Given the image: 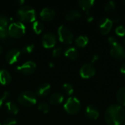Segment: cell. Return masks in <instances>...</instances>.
Returning a JSON list of instances; mask_svg holds the SVG:
<instances>
[{
    "mask_svg": "<svg viewBox=\"0 0 125 125\" xmlns=\"http://www.w3.org/2000/svg\"><path fill=\"white\" fill-rule=\"evenodd\" d=\"M50 91H51V85L49 83H45L38 86L37 89V94L39 96L45 97L50 92Z\"/></svg>",
    "mask_w": 125,
    "mask_h": 125,
    "instance_id": "e0dca14e",
    "label": "cell"
},
{
    "mask_svg": "<svg viewBox=\"0 0 125 125\" xmlns=\"http://www.w3.org/2000/svg\"></svg>",
    "mask_w": 125,
    "mask_h": 125,
    "instance_id": "ee69618b",
    "label": "cell"
},
{
    "mask_svg": "<svg viewBox=\"0 0 125 125\" xmlns=\"http://www.w3.org/2000/svg\"><path fill=\"white\" fill-rule=\"evenodd\" d=\"M18 18L23 22H34L36 18L35 10L30 5H22L17 12Z\"/></svg>",
    "mask_w": 125,
    "mask_h": 125,
    "instance_id": "7a4b0ae2",
    "label": "cell"
},
{
    "mask_svg": "<svg viewBox=\"0 0 125 125\" xmlns=\"http://www.w3.org/2000/svg\"></svg>",
    "mask_w": 125,
    "mask_h": 125,
    "instance_id": "f6af8a7d",
    "label": "cell"
},
{
    "mask_svg": "<svg viewBox=\"0 0 125 125\" xmlns=\"http://www.w3.org/2000/svg\"><path fill=\"white\" fill-rule=\"evenodd\" d=\"M108 40L109 43H110L112 46L118 43V40H117V39H116L114 36H110V37H108Z\"/></svg>",
    "mask_w": 125,
    "mask_h": 125,
    "instance_id": "e575fe53",
    "label": "cell"
},
{
    "mask_svg": "<svg viewBox=\"0 0 125 125\" xmlns=\"http://www.w3.org/2000/svg\"><path fill=\"white\" fill-rule=\"evenodd\" d=\"M86 19L88 22H92L94 19V17L92 15V14L89 12V11H87L86 12Z\"/></svg>",
    "mask_w": 125,
    "mask_h": 125,
    "instance_id": "d590c367",
    "label": "cell"
},
{
    "mask_svg": "<svg viewBox=\"0 0 125 125\" xmlns=\"http://www.w3.org/2000/svg\"><path fill=\"white\" fill-rule=\"evenodd\" d=\"M81 16V13L77 10H72L66 14V19L68 21H73L78 18Z\"/></svg>",
    "mask_w": 125,
    "mask_h": 125,
    "instance_id": "603a6c76",
    "label": "cell"
},
{
    "mask_svg": "<svg viewBox=\"0 0 125 125\" xmlns=\"http://www.w3.org/2000/svg\"><path fill=\"white\" fill-rule=\"evenodd\" d=\"M120 21H121V18H119V17H116V18H114V20H112L113 23H114V22L118 23V22H119Z\"/></svg>",
    "mask_w": 125,
    "mask_h": 125,
    "instance_id": "f35d334b",
    "label": "cell"
},
{
    "mask_svg": "<svg viewBox=\"0 0 125 125\" xmlns=\"http://www.w3.org/2000/svg\"><path fill=\"white\" fill-rule=\"evenodd\" d=\"M99 59V56L97 54V53H94L92 55V62H94L96 61H97Z\"/></svg>",
    "mask_w": 125,
    "mask_h": 125,
    "instance_id": "8d00e7d4",
    "label": "cell"
},
{
    "mask_svg": "<svg viewBox=\"0 0 125 125\" xmlns=\"http://www.w3.org/2000/svg\"><path fill=\"white\" fill-rule=\"evenodd\" d=\"M8 34L12 38H19L26 33V26L22 22H12L8 27Z\"/></svg>",
    "mask_w": 125,
    "mask_h": 125,
    "instance_id": "277c9868",
    "label": "cell"
},
{
    "mask_svg": "<svg viewBox=\"0 0 125 125\" xmlns=\"http://www.w3.org/2000/svg\"><path fill=\"white\" fill-rule=\"evenodd\" d=\"M111 55L118 59L123 60L125 59V48L120 43H117L112 46L111 49Z\"/></svg>",
    "mask_w": 125,
    "mask_h": 125,
    "instance_id": "9c48e42d",
    "label": "cell"
},
{
    "mask_svg": "<svg viewBox=\"0 0 125 125\" xmlns=\"http://www.w3.org/2000/svg\"><path fill=\"white\" fill-rule=\"evenodd\" d=\"M16 71L24 74V75H31L36 70V64L32 61H27L25 63L22 64L20 66L16 67Z\"/></svg>",
    "mask_w": 125,
    "mask_h": 125,
    "instance_id": "52a82bcc",
    "label": "cell"
},
{
    "mask_svg": "<svg viewBox=\"0 0 125 125\" xmlns=\"http://www.w3.org/2000/svg\"><path fill=\"white\" fill-rule=\"evenodd\" d=\"M62 53V48L61 47H56L53 49L52 55L53 57H59L61 56Z\"/></svg>",
    "mask_w": 125,
    "mask_h": 125,
    "instance_id": "d6a6232c",
    "label": "cell"
},
{
    "mask_svg": "<svg viewBox=\"0 0 125 125\" xmlns=\"http://www.w3.org/2000/svg\"><path fill=\"white\" fill-rule=\"evenodd\" d=\"M18 101L23 106H32L37 102V97L32 91H24L18 95Z\"/></svg>",
    "mask_w": 125,
    "mask_h": 125,
    "instance_id": "3957f363",
    "label": "cell"
},
{
    "mask_svg": "<svg viewBox=\"0 0 125 125\" xmlns=\"http://www.w3.org/2000/svg\"><path fill=\"white\" fill-rule=\"evenodd\" d=\"M64 55L70 59H75L78 56V51L75 47H70L64 51Z\"/></svg>",
    "mask_w": 125,
    "mask_h": 125,
    "instance_id": "d6986e66",
    "label": "cell"
},
{
    "mask_svg": "<svg viewBox=\"0 0 125 125\" xmlns=\"http://www.w3.org/2000/svg\"><path fill=\"white\" fill-rule=\"evenodd\" d=\"M105 119L109 125H121L125 120V111L119 105H111L105 114Z\"/></svg>",
    "mask_w": 125,
    "mask_h": 125,
    "instance_id": "6da1fadb",
    "label": "cell"
},
{
    "mask_svg": "<svg viewBox=\"0 0 125 125\" xmlns=\"http://www.w3.org/2000/svg\"><path fill=\"white\" fill-rule=\"evenodd\" d=\"M62 89L67 95H71L74 92V89H73V85L69 83H64L62 86Z\"/></svg>",
    "mask_w": 125,
    "mask_h": 125,
    "instance_id": "484cf974",
    "label": "cell"
},
{
    "mask_svg": "<svg viewBox=\"0 0 125 125\" xmlns=\"http://www.w3.org/2000/svg\"></svg>",
    "mask_w": 125,
    "mask_h": 125,
    "instance_id": "7bdbcfd3",
    "label": "cell"
},
{
    "mask_svg": "<svg viewBox=\"0 0 125 125\" xmlns=\"http://www.w3.org/2000/svg\"><path fill=\"white\" fill-rule=\"evenodd\" d=\"M113 21L111 19L107 17H103L99 21V29L103 34H107L110 32L113 27Z\"/></svg>",
    "mask_w": 125,
    "mask_h": 125,
    "instance_id": "ba28073f",
    "label": "cell"
},
{
    "mask_svg": "<svg viewBox=\"0 0 125 125\" xmlns=\"http://www.w3.org/2000/svg\"><path fill=\"white\" fill-rule=\"evenodd\" d=\"M8 36H9V34H8V31H7V28L0 26V40H1L3 41Z\"/></svg>",
    "mask_w": 125,
    "mask_h": 125,
    "instance_id": "f1b7e54d",
    "label": "cell"
},
{
    "mask_svg": "<svg viewBox=\"0 0 125 125\" xmlns=\"http://www.w3.org/2000/svg\"><path fill=\"white\" fill-rule=\"evenodd\" d=\"M64 108L68 114H75L81 110V102L77 97H70L66 100Z\"/></svg>",
    "mask_w": 125,
    "mask_h": 125,
    "instance_id": "5b68a950",
    "label": "cell"
},
{
    "mask_svg": "<svg viewBox=\"0 0 125 125\" xmlns=\"http://www.w3.org/2000/svg\"><path fill=\"white\" fill-rule=\"evenodd\" d=\"M80 75L83 78H90L93 77L96 73V70L94 67L91 64H83L79 71Z\"/></svg>",
    "mask_w": 125,
    "mask_h": 125,
    "instance_id": "30bf717a",
    "label": "cell"
},
{
    "mask_svg": "<svg viewBox=\"0 0 125 125\" xmlns=\"http://www.w3.org/2000/svg\"><path fill=\"white\" fill-rule=\"evenodd\" d=\"M64 101V96L59 92H54L52 94L49 98V102L51 105H56L61 104Z\"/></svg>",
    "mask_w": 125,
    "mask_h": 125,
    "instance_id": "2e32d148",
    "label": "cell"
},
{
    "mask_svg": "<svg viewBox=\"0 0 125 125\" xmlns=\"http://www.w3.org/2000/svg\"><path fill=\"white\" fill-rule=\"evenodd\" d=\"M42 42L45 48H51L55 46L56 42V38L53 34L48 32L43 35Z\"/></svg>",
    "mask_w": 125,
    "mask_h": 125,
    "instance_id": "8fae6325",
    "label": "cell"
},
{
    "mask_svg": "<svg viewBox=\"0 0 125 125\" xmlns=\"http://www.w3.org/2000/svg\"><path fill=\"white\" fill-rule=\"evenodd\" d=\"M56 15V12L53 9L50 7H44L40 12V18L44 21H49L52 20Z\"/></svg>",
    "mask_w": 125,
    "mask_h": 125,
    "instance_id": "5bb4252c",
    "label": "cell"
},
{
    "mask_svg": "<svg viewBox=\"0 0 125 125\" xmlns=\"http://www.w3.org/2000/svg\"><path fill=\"white\" fill-rule=\"evenodd\" d=\"M9 96H10V93H9L8 92H4L2 97H0V108L1 107V105H2V104H3V103H4V101L5 100H7V99L9 97Z\"/></svg>",
    "mask_w": 125,
    "mask_h": 125,
    "instance_id": "836d02e7",
    "label": "cell"
},
{
    "mask_svg": "<svg viewBox=\"0 0 125 125\" xmlns=\"http://www.w3.org/2000/svg\"><path fill=\"white\" fill-rule=\"evenodd\" d=\"M9 23V18L3 14H0V26L7 28Z\"/></svg>",
    "mask_w": 125,
    "mask_h": 125,
    "instance_id": "4316f807",
    "label": "cell"
},
{
    "mask_svg": "<svg viewBox=\"0 0 125 125\" xmlns=\"http://www.w3.org/2000/svg\"><path fill=\"white\" fill-rule=\"evenodd\" d=\"M21 56V51L17 48H12L10 49L6 54V61L8 64H12L18 62L19 57Z\"/></svg>",
    "mask_w": 125,
    "mask_h": 125,
    "instance_id": "7c38bea8",
    "label": "cell"
},
{
    "mask_svg": "<svg viewBox=\"0 0 125 125\" xmlns=\"http://www.w3.org/2000/svg\"><path fill=\"white\" fill-rule=\"evenodd\" d=\"M58 36L60 42L64 44H70L73 40V33L67 26L62 25L58 29Z\"/></svg>",
    "mask_w": 125,
    "mask_h": 125,
    "instance_id": "8992f818",
    "label": "cell"
},
{
    "mask_svg": "<svg viewBox=\"0 0 125 125\" xmlns=\"http://www.w3.org/2000/svg\"><path fill=\"white\" fill-rule=\"evenodd\" d=\"M32 28L36 34H40L44 30V25L42 22L39 21H36L33 23Z\"/></svg>",
    "mask_w": 125,
    "mask_h": 125,
    "instance_id": "cb8c5ba5",
    "label": "cell"
},
{
    "mask_svg": "<svg viewBox=\"0 0 125 125\" xmlns=\"http://www.w3.org/2000/svg\"><path fill=\"white\" fill-rule=\"evenodd\" d=\"M85 114L89 119H90L92 120H96L98 119V117L100 116V112H99L98 108L95 105H89L86 108Z\"/></svg>",
    "mask_w": 125,
    "mask_h": 125,
    "instance_id": "4fadbf2b",
    "label": "cell"
},
{
    "mask_svg": "<svg viewBox=\"0 0 125 125\" xmlns=\"http://www.w3.org/2000/svg\"><path fill=\"white\" fill-rule=\"evenodd\" d=\"M34 49V44H29V45H25L23 49H22V51L25 53H31Z\"/></svg>",
    "mask_w": 125,
    "mask_h": 125,
    "instance_id": "4dcf8cb0",
    "label": "cell"
},
{
    "mask_svg": "<svg viewBox=\"0 0 125 125\" xmlns=\"http://www.w3.org/2000/svg\"><path fill=\"white\" fill-rule=\"evenodd\" d=\"M124 44H125V40H124Z\"/></svg>",
    "mask_w": 125,
    "mask_h": 125,
    "instance_id": "b9f144b4",
    "label": "cell"
},
{
    "mask_svg": "<svg viewBox=\"0 0 125 125\" xmlns=\"http://www.w3.org/2000/svg\"><path fill=\"white\" fill-rule=\"evenodd\" d=\"M1 46H0V53H1Z\"/></svg>",
    "mask_w": 125,
    "mask_h": 125,
    "instance_id": "60d3db41",
    "label": "cell"
},
{
    "mask_svg": "<svg viewBox=\"0 0 125 125\" xmlns=\"http://www.w3.org/2000/svg\"><path fill=\"white\" fill-rule=\"evenodd\" d=\"M120 71H121L122 74H123V75H125V63H124V64L122 65V67H121V68H120Z\"/></svg>",
    "mask_w": 125,
    "mask_h": 125,
    "instance_id": "74e56055",
    "label": "cell"
},
{
    "mask_svg": "<svg viewBox=\"0 0 125 125\" xmlns=\"http://www.w3.org/2000/svg\"><path fill=\"white\" fill-rule=\"evenodd\" d=\"M38 109L40 111H41L42 112H43L44 114H46V113H48L49 111L50 108H49V105H48V104L47 103L42 102V103H39V105H38Z\"/></svg>",
    "mask_w": 125,
    "mask_h": 125,
    "instance_id": "83f0119b",
    "label": "cell"
},
{
    "mask_svg": "<svg viewBox=\"0 0 125 125\" xmlns=\"http://www.w3.org/2000/svg\"><path fill=\"white\" fill-rule=\"evenodd\" d=\"M115 32L118 36L120 37H124L125 35V28L123 26H118L116 29H115Z\"/></svg>",
    "mask_w": 125,
    "mask_h": 125,
    "instance_id": "f546056e",
    "label": "cell"
},
{
    "mask_svg": "<svg viewBox=\"0 0 125 125\" xmlns=\"http://www.w3.org/2000/svg\"><path fill=\"white\" fill-rule=\"evenodd\" d=\"M5 108H7V111H8L9 114H16L18 112V108L17 105L12 102V101H7L5 103Z\"/></svg>",
    "mask_w": 125,
    "mask_h": 125,
    "instance_id": "ffe728a7",
    "label": "cell"
},
{
    "mask_svg": "<svg viewBox=\"0 0 125 125\" xmlns=\"http://www.w3.org/2000/svg\"><path fill=\"white\" fill-rule=\"evenodd\" d=\"M12 81V77L10 73L6 70H0V83L1 85H7Z\"/></svg>",
    "mask_w": 125,
    "mask_h": 125,
    "instance_id": "9a60e30c",
    "label": "cell"
},
{
    "mask_svg": "<svg viewBox=\"0 0 125 125\" xmlns=\"http://www.w3.org/2000/svg\"><path fill=\"white\" fill-rule=\"evenodd\" d=\"M78 5L80 6V7L87 12V11H89V9L94 5V4L95 3V1L94 0H80L78 1Z\"/></svg>",
    "mask_w": 125,
    "mask_h": 125,
    "instance_id": "ac0fdd59",
    "label": "cell"
},
{
    "mask_svg": "<svg viewBox=\"0 0 125 125\" xmlns=\"http://www.w3.org/2000/svg\"><path fill=\"white\" fill-rule=\"evenodd\" d=\"M116 2L114 1H108L105 5V10L108 12V13H111L113 12L115 9H116Z\"/></svg>",
    "mask_w": 125,
    "mask_h": 125,
    "instance_id": "d4e9b609",
    "label": "cell"
},
{
    "mask_svg": "<svg viewBox=\"0 0 125 125\" xmlns=\"http://www.w3.org/2000/svg\"><path fill=\"white\" fill-rule=\"evenodd\" d=\"M17 123V121L14 118H7L6 119L4 122L3 125H15Z\"/></svg>",
    "mask_w": 125,
    "mask_h": 125,
    "instance_id": "1f68e13d",
    "label": "cell"
},
{
    "mask_svg": "<svg viewBox=\"0 0 125 125\" xmlns=\"http://www.w3.org/2000/svg\"><path fill=\"white\" fill-rule=\"evenodd\" d=\"M89 42V37L86 35H81L75 40V44L77 46L83 48L85 47Z\"/></svg>",
    "mask_w": 125,
    "mask_h": 125,
    "instance_id": "44dd1931",
    "label": "cell"
},
{
    "mask_svg": "<svg viewBox=\"0 0 125 125\" xmlns=\"http://www.w3.org/2000/svg\"><path fill=\"white\" fill-rule=\"evenodd\" d=\"M117 101L122 105H125V86L120 88L116 94Z\"/></svg>",
    "mask_w": 125,
    "mask_h": 125,
    "instance_id": "7402d4cb",
    "label": "cell"
},
{
    "mask_svg": "<svg viewBox=\"0 0 125 125\" xmlns=\"http://www.w3.org/2000/svg\"><path fill=\"white\" fill-rule=\"evenodd\" d=\"M49 66H50L51 67H54V63L50 62V63H49Z\"/></svg>",
    "mask_w": 125,
    "mask_h": 125,
    "instance_id": "ab89813d",
    "label": "cell"
}]
</instances>
